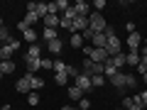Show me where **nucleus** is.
<instances>
[{"label": "nucleus", "mask_w": 147, "mask_h": 110, "mask_svg": "<svg viewBox=\"0 0 147 110\" xmlns=\"http://www.w3.org/2000/svg\"><path fill=\"white\" fill-rule=\"evenodd\" d=\"M105 37H108V44H105V52H108V56H118V54H123V52H120V47H123V44H120L118 34H115L113 30H110V27L105 30Z\"/></svg>", "instance_id": "obj_1"}, {"label": "nucleus", "mask_w": 147, "mask_h": 110, "mask_svg": "<svg viewBox=\"0 0 147 110\" xmlns=\"http://www.w3.org/2000/svg\"><path fill=\"white\" fill-rule=\"evenodd\" d=\"M103 71H105L103 64H96V61H91V59H84V64H81V73L88 76V78H93V76H103Z\"/></svg>", "instance_id": "obj_2"}, {"label": "nucleus", "mask_w": 147, "mask_h": 110, "mask_svg": "<svg viewBox=\"0 0 147 110\" xmlns=\"http://www.w3.org/2000/svg\"><path fill=\"white\" fill-rule=\"evenodd\" d=\"M88 30L93 32V34L108 30V22H105V17L100 15V12H91V15H88Z\"/></svg>", "instance_id": "obj_3"}, {"label": "nucleus", "mask_w": 147, "mask_h": 110, "mask_svg": "<svg viewBox=\"0 0 147 110\" xmlns=\"http://www.w3.org/2000/svg\"><path fill=\"white\" fill-rule=\"evenodd\" d=\"M84 52H86V59H91V61H96V64H105V59H108V52H105V49L84 47Z\"/></svg>", "instance_id": "obj_4"}, {"label": "nucleus", "mask_w": 147, "mask_h": 110, "mask_svg": "<svg viewBox=\"0 0 147 110\" xmlns=\"http://www.w3.org/2000/svg\"><path fill=\"white\" fill-rule=\"evenodd\" d=\"M17 47H20V42H17V39L3 44V47H0V56H3V61H12V54L17 52Z\"/></svg>", "instance_id": "obj_5"}, {"label": "nucleus", "mask_w": 147, "mask_h": 110, "mask_svg": "<svg viewBox=\"0 0 147 110\" xmlns=\"http://www.w3.org/2000/svg\"><path fill=\"white\" fill-rule=\"evenodd\" d=\"M27 12H34L39 20H44L49 15V3H30L27 5Z\"/></svg>", "instance_id": "obj_6"}, {"label": "nucleus", "mask_w": 147, "mask_h": 110, "mask_svg": "<svg viewBox=\"0 0 147 110\" xmlns=\"http://www.w3.org/2000/svg\"><path fill=\"white\" fill-rule=\"evenodd\" d=\"M125 47H130V52H140V47H142V34H140L137 30L127 34V42H125Z\"/></svg>", "instance_id": "obj_7"}, {"label": "nucleus", "mask_w": 147, "mask_h": 110, "mask_svg": "<svg viewBox=\"0 0 147 110\" xmlns=\"http://www.w3.org/2000/svg\"><path fill=\"white\" fill-rule=\"evenodd\" d=\"M125 78H127V73H120V71H118L115 76H113V78H110V86H113V88H115L118 93H123V91L127 88V83H125Z\"/></svg>", "instance_id": "obj_8"}, {"label": "nucleus", "mask_w": 147, "mask_h": 110, "mask_svg": "<svg viewBox=\"0 0 147 110\" xmlns=\"http://www.w3.org/2000/svg\"><path fill=\"white\" fill-rule=\"evenodd\" d=\"M74 86H76V88H79L84 95L88 93V91H93V86H91V78H88V76H84V73H81L79 78H74Z\"/></svg>", "instance_id": "obj_9"}, {"label": "nucleus", "mask_w": 147, "mask_h": 110, "mask_svg": "<svg viewBox=\"0 0 147 110\" xmlns=\"http://www.w3.org/2000/svg\"><path fill=\"white\" fill-rule=\"evenodd\" d=\"M61 49H64V42L61 39H52V42H47V52L52 54V56H59V54H61Z\"/></svg>", "instance_id": "obj_10"}, {"label": "nucleus", "mask_w": 147, "mask_h": 110, "mask_svg": "<svg viewBox=\"0 0 147 110\" xmlns=\"http://www.w3.org/2000/svg\"><path fill=\"white\" fill-rule=\"evenodd\" d=\"M34 59H42V47L39 44H30V49L25 54V61H34Z\"/></svg>", "instance_id": "obj_11"}, {"label": "nucleus", "mask_w": 147, "mask_h": 110, "mask_svg": "<svg viewBox=\"0 0 147 110\" xmlns=\"http://www.w3.org/2000/svg\"><path fill=\"white\" fill-rule=\"evenodd\" d=\"M105 44H108V37H105V32L93 34V39H91V47H93V49H105Z\"/></svg>", "instance_id": "obj_12"}, {"label": "nucleus", "mask_w": 147, "mask_h": 110, "mask_svg": "<svg viewBox=\"0 0 147 110\" xmlns=\"http://www.w3.org/2000/svg\"><path fill=\"white\" fill-rule=\"evenodd\" d=\"M15 88H17V93H30V91H32V86H30V73H27V76H22V78L17 81Z\"/></svg>", "instance_id": "obj_13"}, {"label": "nucleus", "mask_w": 147, "mask_h": 110, "mask_svg": "<svg viewBox=\"0 0 147 110\" xmlns=\"http://www.w3.org/2000/svg\"><path fill=\"white\" fill-rule=\"evenodd\" d=\"M69 10V3L66 0H57V3H49V12L57 15V12H66Z\"/></svg>", "instance_id": "obj_14"}, {"label": "nucleus", "mask_w": 147, "mask_h": 110, "mask_svg": "<svg viewBox=\"0 0 147 110\" xmlns=\"http://www.w3.org/2000/svg\"><path fill=\"white\" fill-rule=\"evenodd\" d=\"M59 20H61L59 15H52V12H49V15L42 20V22H44V30H57V27H59Z\"/></svg>", "instance_id": "obj_15"}, {"label": "nucleus", "mask_w": 147, "mask_h": 110, "mask_svg": "<svg viewBox=\"0 0 147 110\" xmlns=\"http://www.w3.org/2000/svg\"><path fill=\"white\" fill-rule=\"evenodd\" d=\"M74 10H76V15L79 17H88L91 12H88V3H84V0H79L76 5H74Z\"/></svg>", "instance_id": "obj_16"}, {"label": "nucleus", "mask_w": 147, "mask_h": 110, "mask_svg": "<svg viewBox=\"0 0 147 110\" xmlns=\"http://www.w3.org/2000/svg\"><path fill=\"white\" fill-rule=\"evenodd\" d=\"M125 64H127V66H137V64H140V52L125 54Z\"/></svg>", "instance_id": "obj_17"}, {"label": "nucleus", "mask_w": 147, "mask_h": 110, "mask_svg": "<svg viewBox=\"0 0 147 110\" xmlns=\"http://www.w3.org/2000/svg\"><path fill=\"white\" fill-rule=\"evenodd\" d=\"M30 86H32V91L44 88V78H39V76H32V73H30Z\"/></svg>", "instance_id": "obj_18"}, {"label": "nucleus", "mask_w": 147, "mask_h": 110, "mask_svg": "<svg viewBox=\"0 0 147 110\" xmlns=\"http://www.w3.org/2000/svg\"><path fill=\"white\" fill-rule=\"evenodd\" d=\"M22 37H25V42H30V44H37V32L32 30V27L22 32Z\"/></svg>", "instance_id": "obj_19"}, {"label": "nucleus", "mask_w": 147, "mask_h": 110, "mask_svg": "<svg viewBox=\"0 0 147 110\" xmlns=\"http://www.w3.org/2000/svg\"><path fill=\"white\" fill-rule=\"evenodd\" d=\"M7 42H12L10 30H7V27H0V44H7Z\"/></svg>", "instance_id": "obj_20"}, {"label": "nucleus", "mask_w": 147, "mask_h": 110, "mask_svg": "<svg viewBox=\"0 0 147 110\" xmlns=\"http://www.w3.org/2000/svg\"><path fill=\"white\" fill-rule=\"evenodd\" d=\"M110 61H113V66L120 71V66H125V54H118V56H110Z\"/></svg>", "instance_id": "obj_21"}, {"label": "nucleus", "mask_w": 147, "mask_h": 110, "mask_svg": "<svg viewBox=\"0 0 147 110\" xmlns=\"http://www.w3.org/2000/svg\"><path fill=\"white\" fill-rule=\"evenodd\" d=\"M69 98H71V100H81V98H84V93H81L76 86H69Z\"/></svg>", "instance_id": "obj_22"}, {"label": "nucleus", "mask_w": 147, "mask_h": 110, "mask_svg": "<svg viewBox=\"0 0 147 110\" xmlns=\"http://www.w3.org/2000/svg\"><path fill=\"white\" fill-rule=\"evenodd\" d=\"M0 71L5 73V76L12 73V71H15V61H3V64H0Z\"/></svg>", "instance_id": "obj_23"}, {"label": "nucleus", "mask_w": 147, "mask_h": 110, "mask_svg": "<svg viewBox=\"0 0 147 110\" xmlns=\"http://www.w3.org/2000/svg\"><path fill=\"white\" fill-rule=\"evenodd\" d=\"M22 22H25L27 27H32V25H37V22H39V17H37L34 12H27V15H25V20H22Z\"/></svg>", "instance_id": "obj_24"}, {"label": "nucleus", "mask_w": 147, "mask_h": 110, "mask_svg": "<svg viewBox=\"0 0 147 110\" xmlns=\"http://www.w3.org/2000/svg\"><path fill=\"white\" fill-rule=\"evenodd\" d=\"M71 47H74V49L84 47V37H81V34H71Z\"/></svg>", "instance_id": "obj_25"}, {"label": "nucleus", "mask_w": 147, "mask_h": 110, "mask_svg": "<svg viewBox=\"0 0 147 110\" xmlns=\"http://www.w3.org/2000/svg\"><path fill=\"white\" fill-rule=\"evenodd\" d=\"M54 81H57V86H66L69 83V76H66V73H54Z\"/></svg>", "instance_id": "obj_26"}, {"label": "nucleus", "mask_w": 147, "mask_h": 110, "mask_svg": "<svg viewBox=\"0 0 147 110\" xmlns=\"http://www.w3.org/2000/svg\"><path fill=\"white\" fill-rule=\"evenodd\" d=\"M66 68H69V64H64V61H54V73H66Z\"/></svg>", "instance_id": "obj_27"}, {"label": "nucleus", "mask_w": 147, "mask_h": 110, "mask_svg": "<svg viewBox=\"0 0 147 110\" xmlns=\"http://www.w3.org/2000/svg\"><path fill=\"white\" fill-rule=\"evenodd\" d=\"M39 64H42V68H52V71H54V59L42 56V59H39Z\"/></svg>", "instance_id": "obj_28"}, {"label": "nucleus", "mask_w": 147, "mask_h": 110, "mask_svg": "<svg viewBox=\"0 0 147 110\" xmlns=\"http://www.w3.org/2000/svg\"><path fill=\"white\" fill-rule=\"evenodd\" d=\"M91 86H93V88H98V86H105V76H93V78H91Z\"/></svg>", "instance_id": "obj_29"}, {"label": "nucleus", "mask_w": 147, "mask_h": 110, "mask_svg": "<svg viewBox=\"0 0 147 110\" xmlns=\"http://www.w3.org/2000/svg\"><path fill=\"white\" fill-rule=\"evenodd\" d=\"M42 37L47 39V42H52V39H57V30H44V32H42Z\"/></svg>", "instance_id": "obj_30"}, {"label": "nucleus", "mask_w": 147, "mask_h": 110, "mask_svg": "<svg viewBox=\"0 0 147 110\" xmlns=\"http://www.w3.org/2000/svg\"><path fill=\"white\" fill-rule=\"evenodd\" d=\"M27 103H30V105H37V103H39V95H37V91H32V93L27 95Z\"/></svg>", "instance_id": "obj_31"}, {"label": "nucleus", "mask_w": 147, "mask_h": 110, "mask_svg": "<svg viewBox=\"0 0 147 110\" xmlns=\"http://www.w3.org/2000/svg\"><path fill=\"white\" fill-rule=\"evenodd\" d=\"M125 83H127V88H135V86H137V78H135V76H132V73H127Z\"/></svg>", "instance_id": "obj_32"}, {"label": "nucleus", "mask_w": 147, "mask_h": 110, "mask_svg": "<svg viewBox=\"0 0 147 110\" xmlns=\"http://www.w3.org/2000/svg\"><path fill=\"white\" fill-rule=\"evenodd\" d=\"M88 108H91V103H88V98L84 95V98L79 100V110H88Z\"/></svg>", "instance_id": "obj_33"}, {"label": "nucleus", "mask_w": 147, "mask_h": 110, "mask_svg": "<svg viewBox=\"0 0 147 110\" xmlns=\"http://www.w3.org/2000/svg\"><path fill=\"white\" fill-rule=\"evenodd\" d=\"M93 7H96V12H100V10L105 7V0H96V3H93Z\"/></svg>", "instance_id": "obj_34"}, {"label": "nucleus", "mask_w": 147, "mask_h": 110, "mask_svg": "<svg viewBox=\"0 0 147 110\" xmlns=\"http://www.w3.org/2000/svg\"><path fill=\"white\" fill-rule=\"evenodd\" d=\"M142 44H145V47H140V56H147V37H142Z\"/></svg>", "instance_id": "obj_35"}, {"label": "nucleus", "mask_w": 147, "mask_h": 110, "mask_svg": "<svg viewBox=\"0 0 147 110\" xmlns=\"http://www.w3.org/2000/svg\"><path fill=\"white\" fill-rule=\"evenodd\" d=\"M135 68H137V73H142V76H145V73H147V66H142V64H137Z\"/></svg>", "instance_id": "obj_36"}, {"label": "nucleus", "mask_w": 147, "mask_h": 110, "mask_svg": "<svg viewBox=\"0 0 147 110\" xmlns=\"http://www.w3.org/2000/svg\"><path fill=\"white\" fill-rule=\"evenodd\" d=\"M140 100H142V105H147V91H142V93H140Z\"/></svg>", "instance_id": "obj_37"}, {"label": "nucleus", "mask_w": 147, "mask_h": 110, "mask_svg": "<svg viewBox=\"0 0 147 110\" xmlns=\"http://www.w3.org/2000/svg\"><path fill=\"white\" fill-rule=\"evenodd\" d=\"M0 110H10V105H0Z\"/></svg>", "instance_id": "obj_38"}, {"label": "nucleus", "mask_w": 147, "mask_h": 110, "mask_svg": "<svg viewBox=\"0 0 147 110\" xmlns=\"http://www.w3.org/2000/svg\"><path fill=\"white\" fill-rule=\"evenodd\" d=\"M142 81H145V83H147V73H145V76H142Z\"/></svg>", "instance_id": "obj_39"}, {"label": "nucleus", "mask_w": 147, "mask_h": 110, "mask_svg": "<svg viewBox=\"0 0 147 110\" xmlns=\"http://www.w3.org/2000/svg\"><path fill=\"white\" fill-rule=\"evenodd\" d=\"M61 110H74V108H69V105H66V108H61Z\"/></svg>", "instance_id": "obj_40"}, {"label": "nucleus", "mask_w": 147, "mask_h": 110, "mask_svg": "<svg viewBox=\"0 0 147 110\" xmlns=\"http://www.w3.org/2000/svg\"><path fill=\"white\" fill-rule=\"evenodd\" d=\"M3 76H5V73H3V71H0V81H3Z\"/></svg>", "instance_id": "obj_41"}, {"label": "nucleus", "mask_w": 147, "mask_h": 110, "mask_svg": "<svg viewBox=\"0 0 147 110\" xmlns=\"http://www.w3.org/2000/svg\"><path fill=\"white\" fill-rule=\"evenodd\" d=\"M0 27H3V17H0Z\"/></svg>", "instance_id": "obj_42"}, {"label": "nucleus", "mask_w": 147, "mask_h": 110, "mask_svg": "<svg viewBox=\"0 0 147 110\" xmlns=\"http://www.w3.org/2000/svg\"><path fill=\"white\" fill-rule=\"evenodd\" d=\"M0 64H3V56H0Z\"/></svg>", "instance_id": "obj_43"}, {"label": "nucleus", "mask_w": 147, "mask_h": 110, "mask_svg": "<svg viewBox=\"0 0 147 110\" xmlns=\"http://www.w3.org/2000/svg\"><path fill=\"white\" fill-rule=\"evenodd\" d=\"M74 110H79V108H74Z\"/></svg>", "instance_id": "obj_44"}, {"label": "nucleus", "mask_w": 147, "mask_h": 110, "mask_svg": "<svg viewBox=\"0 0 147 110\" xmlns=\"http://www.w3.org/2000/svg\"><path fill=\"white\" fill-rule=\"evenodd\" d=\"M118 110H123V108H118Z\"/></svg>", "instance_id": "obj_45"}, {"label": "nucleus", "mask_w": 147, "mask_h": 110, "mask_svg": "<svg viewBox=\"0 0 147 110\" xmlns=\"http://www.w3.org/2000/svg\"><path fill=\"white\" fill-rule=\"evenodd\" d=\"M0 47H3V44H0Z\"/></svg>", "instance_id": "obj_46"}]
</instances>
